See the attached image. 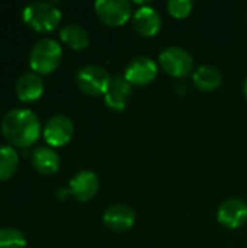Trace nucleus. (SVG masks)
I'll return each mask as SVG.
<instances>
[{"instance_id":"20e7f679","label":"nucleus","mask_w":247,"mask_h":248,"mask_svg":"<svg viewBox=\"0 0 247 248\" xmlns=\"http://www.w3.org/2000/svg\"><path fill=\"white\" fill-rule=\"evenodd\" d=\"M112 77L109 73L96 64H87L82 67L77 74H76V83L79 89L89 94V96H100L105 94L109 84H111Z\"/></svg>"},{"instance_id":"f257e3e1","label":"nucleus","mask_w":247,"mask_h":248,"mask_svg":"<svg viewBox=\"0 0 247 248\" xmlns=\"http://www.w3.org/2000/svg\"><path fill=\"white\" fill-rule=\"evenodd\" d=\"M1 132L10 144L26 148L39 138L41 122L33 110L26 108H16L3 116Z\"/></svg>"},{"instance_id":"423d86ee","label":"nucleus","mask_w":247,"mask_h":248,"mask_svg":"<svg viewBox=\"0 0 247 248\" xmlns=\"http://www.w3.org/2000/svg\"><path fill=\"white\" fill-rule=\"evenodd\" d=\"M95 12L105 25L116 28L130 20L132 7L127 0H98L95 3Z\"/></svg>"},{"instance_id":"2eb2a0df","label":"nucleus","mask_w":247,"mask_h":248,"mask_svg":"<svg viewBox=\"0 0 247 248\" xmlns=\"http://www.w3.org/2000/svg\"><path fill=\"white\" fill-rule=\"evenodd\" d=\"M194 84L199 92L210 93L223 84V74L214 65H201L194 71Z\"/></svg>"},{"instance_id":"aec40b11","label":"nucleus","mask_w":247,"mask_h":248,"mask_svg":"<svg viewBox=\"0 0 247 248\" xmlns=\"http://www.w3.org/2000/svg\"><path fill=\"white\" fill-rule=\"evenodd\" d=\"M167 10L176 19H185L192 13L194 3L191 0H170L167 3Z\"/></svg>"},{"instance_id":"7ed1b4c3","label":"nucleus","mask_w":247,"mask_h":248,"mask_svg":"<svg viewBox=\"0 0 247 248\" xmlns=\"http://www.w3.org/2000/svg\"><path fill=\"white\" fill-rule=\"evenodd\" d=\"M23 20L38 32H49L61 22V12L49 1H32L23 9Z\"/></svg>"},{"instance_id":"0eeeda50","label":"nucleus","mask_w":247,"mask_h":248,"mask_svg":"<svg viewBox=\"0 0 247 248\" xmlns=\"http://www.w3.org/2000/svg\"><path fill=\"white\" fill-rule=\"evenodd\" d=\"M157 76V64L148 57H135L132 58L127 67L124 77L132 86H147L154 81Z\"/></svg>"},{"instance_id":"39448f33","label":"nucleus","mask_w":247,"mask_h":248,"mask_svg":"<svg viewBox=\"0 0 247 248\" xmlns=\"http://www.w3.org/2000/svg\"><path fill=\"white\" fill-rule=\"evenodd\" d=\"M160 65L166 74L173 78H183L194 70L192 55L182 46H169L159 57Z\"/></svg>"},{"instance_id":"a211bd4d","label":"nucleus","mask_w":247,"mask_h":248,"mask_svg":"<svg viewBox=\"0 0 247 248\" xmlns=\"http://www.w3.org/2000/svg\"><path fill=\"white\" fill-rule=\"evenodd\" d=\"M19 164V154L9 145H0V180L10 179Z\"/></svg>"},{"instance_id":"4468645a","label":"nucleus","mask_w":247,"mask_h":248,"mask_svg":"<svg viewBox=\"0 0 247 248\" xmlns=\"http://www.w3.org/2000/svg\"><path fill=\"white\" fill-rule=\"evenodd\" d=\"M44 93V81L35 71H26L16 80V94L23 102H32Z\"/></svg>"},{"instance_id":"9d476101","label":"nucleus","mask_w":247,"mask_h":248,"mask_svg":"<svg viewBox=\"0 0 247 248\" xmlns=\"http://www.w3.org/2000/svg\"><path fill=\"white\" fill-rule=\"evenodd\" d=\"M99 177L92 170H82L76 173L68 183V190L79 202H87L99 192Z\"/></svg>"},{"instance_id":"f03ea898","label":"nucleus","mask_w":247,"mask_h":248,"mask_svg":"<svg viewBox=\"0 0 247 248\" xmlns=\"http://www.w3.org/2000/svg\"><path fill=\"white\" fill-rule=\"evenodd\" d=\"M61 58L63 49L60 44L52 38H42L29 52V65L35 73L48 74L60 65Z\"/></svg>"},{"instance_id":"ddd939ff","label":"nucleus","mask_w":247,"mask_h":248,"mask_svg":"<svg viewBox=\"0 0 247 248\" xmlns=\"http://www.w3.org/2000/svg\"><path fill=\"white\" fill-rule=\"evenodd\" d=\"M131 90H132L131 84L125 80L124 76L112 77L111 84H109L106 93L103 94L106 106L115 112L124 110L127 106V102L131 96Z\"/></svg>"},{"instance_id":"9b49d317","label":"nucleus","mask_w":247,"mask_h":248,"mask_svg":"<svg viewBox=\"0 0 247 248\" xmlns=\"http://www.w3.org/2000/svg\"><path fill=\"white\" fill-rule=\"evenodd\" d=\"M102 219L106 228H109L111 231L124 232L132 228L135 222V212L124 203H115L103 212Z\"/></svg>"},{"instance_id":"f8f14e48","label":"nucleus","mask_w":247,"mask_h":248,"mask_svg":"<svg viewBox=\"0 0 247 248\" xmlns=\"http://www.w3.org/2000/svg\"><path fill=\"white\" fill-rule=\"evenodd\" d=\"M132 26L135 32L141 36H156L162 28V16L154 7L143 6L132 16Z\"/></svg>"},{"instance_id":"1a4fd4ad","label":"nucleus","mask_w":247,"mask_h":248,"mask_svg":"<svg viewBox=\"0 0 247 248\" xmlns=\"http://www.w3.org/2000/svg\"><path fill=\"white\" fill-rule=\"evenodd\" d=\"M217 221L229 230L242 228L247 222V203L237 198L224 201L217 211Z\"/></svg>"},{"instance_id":"4be33fe9","label":"nucleus","mask_w":247,"mask_h":248,"mask_svg":"<svg viewBox=\"0 0 247 248\" xmlns=\"http://www.w3.org/2000/svg\"><path fill=\"white\" fill-rule=\"evenodd\" d=\"M243 92H245V96H246L247 99V77L246 80H245V83H243Z\"/></svg>"},{"instance_id":"dca6fc26","label":"nucleus","mask_w":247,"mask_h":248,"mask_svg":"<svg viewBox=\"0 0 247 248\" xmlns=\"http://www.w3.org/2000/svg\"><path fill=\"white\" fill-rule=\"evenodd\" d=\"M32 166L33 169L41 174H52L60 167V155L48 147H39L36 148L32 155Z\"/></svg>"},{"instance_id":"412c9836","label":"nucleus","mask_w":247,"mask_h":248,"mask_svg":"<svg viewBox=\"0 0 247 248\" xmlns=\"http://www.w3.org/2000/svg\"><path fill=\"white\" fill-rule=\"evenodd\" d=\"M68 192H70V190H67V189H58V190H57V196H58V199H64V198L68 195Z\"/></svg>"},{"instance_id":"6ab92c4d","label":"nucleus","mask_w":247,"mask_h":248,"mask_svg":"<svg viewBox=\"0 0 247 248\" xmlns=\"http://www.w3.org/2000/svg\"><path fill=\"white\" fill-rule=\"evenodd\" d=\"M26 238L25 235L12 227L0 228V248H25Z\"/></svg>"},{"instance_id":"f3484780","label":"nucleus","mask_w":247,"mask_h":248,"mask_svg":"<svg viewBox=\"0 0 247 248\" xmlns=\"http://www.w3.org/2000/svg\"><path fill=\"white\" fill-rule=\"evenodd\" d=\"M60 38L71 49H84L89 45V33L86 29L77 23H67L60 31Z\"/></svg>"},{"instance_id":"6e6552de","label":"nucleus","mask_w":247,"mask_h":248,"mask_svg":"<svg viewBox=\"0 0 247 248\" xmlns=\"http://www.w3.org/2000/svg\"><path fill=\"white\" fill-rule=\"evenodd\" d=\"M74 134V124L66 115L51 116L44 126V138L52 147L66 145Z\"/></svg>"}]
</instances>
